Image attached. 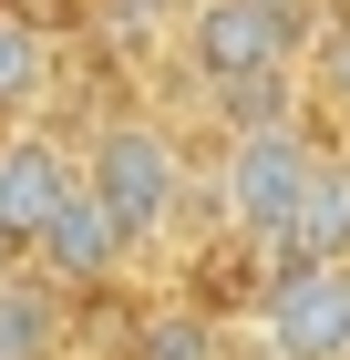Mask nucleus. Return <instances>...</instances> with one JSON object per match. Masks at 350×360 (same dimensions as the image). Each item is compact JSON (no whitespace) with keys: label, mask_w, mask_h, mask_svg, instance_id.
Returning a JSON list of instances; mask_svg holds the SVG:
<instances>
[{"label":"nucleus","mask_w":350,"mask_h":360,"mask_svg":"<svg viewBox=\"0 0 350 360\" xmlns=\"http://www.w3.org/2000/svg\"><path fill=\"white\" fill-rule=\"evenodd\" d=\"M11 268H21V248H11V237H0V278H11Z\"/></svg>","instance_id":"nucleus-14"},{"label":"nucleus","mask_w":350,"mask_h":360,"mask_svg":"<svg viewBox=\"0 0 350 360\" xmlns=\"http://www.w3.org/2000/svg\"><path fill=\"white\" fill-rule=\"evenodd\" d=\"M82 186V165L62 155L52 134H0V237L31 257V237L62 217V195Z\"/></svg>","instance_id":"nucleus-6"},{"label":"nucleus","mask_w":350,"mask_h":360,"mask_svg":"<svg viewBox=\"0 0 350 360\" xmlns=\"http://www.w3.org/2000/svg\"><path fill=\"white\" fill-rule=\"evenodd\" d=\"M135 360H216V330L196 319V309H155L135 340Z\"/></svg>","instance_id":"nucleus-10"},{"label":"nucleus","mask_w":350,"mask_h":360,"mask_svg":"<svg viewBox=\"0 0 350 360\" xmlns=\"http://www.w3.org/2000/svg\"><path fill=\"white\" fill-rule=\"evenodd\" d=\"M320 83L350 103V21H330V41H320Z\"/></svg>","instance_id":"nucleus-12"},{"label":"nucleus","mask_w":350,"mask_h":360,"mask_svg":"<svg viewBox=\"0 0 350 360\" xmlns=\"http://www.w3.org/2000/svg\"><path fill=\"white\" fill-rule=\"evenodd\" d=\"M0 360H62V288L31 257L0 278Z\"/></svg>","instance_id":"nucleus-8"},{"label":"nucleus","mask_w":350,"mask_h":360,"mask_svg":"<svg viewBox=\"0 0 350 360\" xmlns=\"http://www.w3.org/2000/svg\"><path fill=\"white\" fill-rule=\"evenodd\" d=\"M104 11H113L124 31H186L196 11H206V0H104Z\"/></svg>","instance_id":"nucleus-11"},{"label":"nucleus","mask_w":350,"mask_h":360,"mask_svg":"<svg viewBox=\"0 0 350 360\" xmlns=\"http://www.w3.org/2000/svg\"><path fill=\"white\" fill-rule=\"evenodd\" d=\"M124 257H135V237L113 226V206H104L93 186H73V195H62V217L31 237V268L52 278V288H104Z\"/></svg>","instance_id":"nucleus-5"},{"label":"nucleus","mask_w":350,"mask_h":360,"mask_svg":"<svg viewBox=\"0 0 350 360\" xmlns=\"http://www.w3.org/2000/svg\"><path fill=\"white\" fill-rule=\"evenodd\" d=\"M258 11H278V21H299V31H309V11H320V0H258Z\"/></svg>","instance_id":"nucleus-13"},{"label":"nucleus","mask_w":350,"mask_h":360,"mask_svg":"<svg viewBox=\"0 0 350 360\" xmlns=\"http://www.w3.org/2000/svg\"><path fill=\"white\" fill-rule=\"evenodd\" d=\"M268 360H350V257L340 268H278L258 288Z\"/></svg>","instance_id":"nucleus-4"},{"label":"nucleus","mask_w":350,"mask_h":360,"mask_svg":"<svg viewBox=\"0 0 350 360\" xmlns=\"http://www.w3.org/2000/svg\"><path fill=\"white\" fill-rule=\"evenodd\" d=\"M82 186L113 206V226L135 248H155L165 226H175V206H186V144L165 134V124H144V113H113L104 134H93V155H82Z\"/></svg>","instance_id":"nucleus-3"},{"label":"nucleus","mask_w":350,"mask_h":360,"mask_svg":"<svg viewBox=\"0 0 350 360\" xmlns=\"http://www.w3.org/2000/svg\"><path fill=\"white\" fill-rule=\"evenodd\" d=\"M186 72L216 93V113L227 124H289L278 113V93H289V72H299V21H278V11H258V0H206L186 31Z\"/></svg>","instance_id":"nucleus-1"},{"label":"nucleus","mask_w":350,"mask_h":360,"mask_svg":"<svg viewBox=\"0 0 350 360\" xmlns=\"http://www.w3.org/2000/svg\"><path fill=\"white\" fill-rule=\"evenodd\" d=\"M309 175H320L309 124H247V134L227 144V165H216V217H227V237L278 257L289 226H299V206H309Z\"/></svg>","instance_id":"nucleus-2"},{"label":"nucleus","mask_w":350,"mask_h":360,"mask_svg":"<svg viewBox=\"0 0 350 360\" xmlns=\"http://www.w3.org/2000/svg\"><path fill=\"white\" fill-rule=\"evenodd\" d=\"M350 257V155H320V175H309V206H299L289 248H278V268H340Z\"/></svg>","instance_id":"nucleus-7"},{"label":"nucleus","mask_w":350,"mask_h":360,"mask_svg":"<svg viewBox=\"0 0 350 360\" xmlns=\"http://www.w3.org/2000/svg\"><path fill=\"white\" fill-rule=\"evenodd\" d=\"M52 93V52L21 11H0V134H21V113Z\"/></svg>","instance_id":"nucleus-9"}]
</instances>
